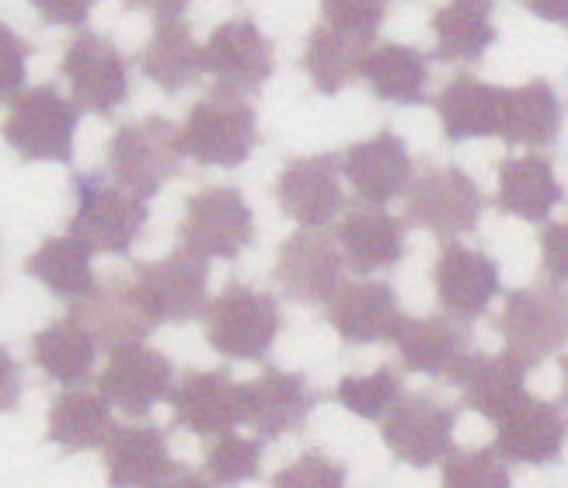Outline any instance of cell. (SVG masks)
Returning a JSON list of instances; mask_svg holds the SVG:
<instances>
[{"label":"cell","instance_id":"obj_24","mask_svg":"<svg viewBox=\"0 0 568 488\" xmlns=\"http://www.w3.org/2000/svg\"><path fill=\"white\" fill-rule=\"evenodd\" d=\"M568 444V419L561 405L527 395L506 419L496 426V450L506 464H527V468H545L561 460Z\"/></svg>","mask_w":568,"mask_h":488},{"label":"cell","instance_id":"obj_7","mask_svg":"<svg viewBox=\"0 0 568 488\" xmlns=\"http://www.w3.org/2000/svg\"><path fill=\"white\" fill-rule=\"evenodd\" d=\"M485 210L481 185L460 164H423L405 195V220L436 234L443 244L475 231Z\"/></svg>","mask_w":568,"mask_h":488},{"label":"cell","instance_id":"obj_13","mask_svg":"<svg viewBox=\"0 0 568 488\" xmlns=\"http://www.w3.org/2000/svg\"><path fill=\"white\" fill-rule=\"evenodd\" d=\"M342 268H345V255L332 234L296 227L280 244L273 279L280 283L286 301L328 307L342 289Z\"/></svg>","mask_w":568,"mask_h":488},{"label":"cell","instance_id":"obj_29","mask_svg":"<svg viewBox=\"0 0 568 488\" xmlns=\"http://www.w3.org/2000/svg\"><path fill=\"white\" fill-rule=\"evenodd\" d=\"M503 94L506 88L488 84L475 73H457L443 91L433 98V109L439 115V130L450 143L499 136L503 126Z\"/></svg>","mask_w":568,"mask_h":488},{"label":"cell","instance_id":"obj_34","mask_svg":"<svg viewBox=\"0 0 568 488\" xmlns=\"http://www.w3.org/2000/svg\"><path fill=\"white\" fill-rule=\"evenodd\" d=\"M24 273L39 279L53 297L67 301L70 307L88 301L98 289V283H102L91 268V248L70 234L45 237L39 248L24 258Z\"/></svg>","mask_w":568,"mask_h":488},{"label":"cell","instance_id":"obj_9","mask_svg":"<svg viewBox=\"0 0 568 488\" xmlns=\"http://www.w3.org/2000/svg\"><path fill=\"white\" fill-rule=\"evenodd\" d=\"M81 109L53 84L24 88L8 102L4 136L24 161H73V133H78Z\"/></svg>","mask_w":568,"mask_h":488},{"label":"cell","instance_id":"obj_42","mask_svg":"<svg viewBox=\"0 0 568 488\" xmlns=\"http://www.w3.org/2000/svg\"><path fill=\"white\" fill-rule=\"evenodd\" d=\"M0 42H4V102L24 91V57H32V42L14 35L11 24H0Z\"/></svg>","mask_w":568,"mask_h":488},{"label":"cell","instance_id":"obj_23","mask_svg":"<svg viewBox=\"0 0 568 488\" xmlns=\"http://www.w3.org/2000/svg\"><path fill=\"white\" fill-rule=\"evenodd\" d=\"M171 411L192 436H227L244 423V384L231 370H192L171 395Z\"/></svg>","mask_w":568,"mask_h":488},{"label":"cell","instance_id":"obj_19","mask_svg":"<svg viewBox=\"0 0 568 488\" xmlns=\"http://www.w3.org/2000/svg\"><path fill=\"white\" fill-rule=\"evenodd\" d=\"M325 322L345 346H374V342H398L408 317L390 283L356 279L338 289L325 311Z\"/></svg>","mask_w":568,"mask_h":488},{"label":"cell","instance_id":"obj_21","mask_svg":"<svg viewBox=\"0 0 568 488\" xmlns=\"http://www.w3.org/2000/svg\"><path fill=\"white\" fill-rule=\"evenodd\" d=\"M109 488H164L185 464L168 454L164 429L151 423L115 426L102 447Z\"/></svg>","mask_w":568,"mask_h":488},{"label":"cell","instance_id":"obj_41","mask_svg":"<svg viewBox=\"0 0 568 488\" xmlns=\"http://www.w3.org/2000/svg\"><path fill=\"white\" fill-rule=\"evenodd\" d=\"M537 244H540V273H545V279L568 283V220H555V224L540 227Z\"/></svg>","mask_w":568,"mask_h":488},{"label":"cell","instance_id":"obj_27","mask_svg":"<svg viewBox=\"0 0 568 488\" xmlns=\"http://www.w3.org/2000/svg\"><path fill=\"white\" fill-rule=\"evenodd\" d=\"M499 189H496V210L527 224H548L555 206L565 203V185L555 175V161L545 154H524V157H503L496 164Z\"/></svg>","mask_w":568,"mask_h":488},{"label":"cell","instance_id":"obj_4","mask_svg":"<svg viewBox=\"0 0 568 488\" xmlns=\"http://www.w3.org/2000/svg\"><path fill=\"white\" fill-rule=\"evenodd\" d=\"M109 179L140 200H151L161 192L164 182H171L182 171L185 146L182 130L164 115H143L119 122L109 146Z\"/></svg>","mask_w":568,"mask_h":488},{"label":"cell","instance_id":"obj_20","mask_svg":"<svg viewBox=\"0 0 568 488\" xmlns=\"http://www.w3.org/2000/svg\"><path fill=\"white\" fill-rule=\"evenodd\" d=\"M342 175L353 182L356 200H363L366 206H387L398 195H408L415 182V164L405 140L390 130H381L369 140L345 146Z\"/></svg>","mask_w":568,"mask_h":488},{"label":"cell","instance_id":"obj_26","mask_svg":"<svg viewBox=\"0 0 568 488\" xmlns=\"http://www.w3.org/2000/svg\"><path fill=\"white\" fill-rule=\"evenodd\" d=\"M70 314L98 338L109 353L122 346H140L154 332L151 317L143 314L133 276H105L88 301L73 304Z\"/></svg>","mask_w":568,"mask_h":488},{"label":"cell","instance_id":"obj_37","mask_svg":"<svg viewBox=\"0 0 568 488\" xmlns=\"http://www.w3.org/2000/svg\"><path fill=\"white\" fill-rule=\"evenodd\" d=\"M402 398H405V384L394 366H377L374 374H345L335 387V401L366 423L377 419L384 423Z\"/></svg>","mask_w":568,"mask_h":488},{"label":"cell","instance_id":"obj_17","mask_svg":"<svg viewBox=\"0 0 568 488\" xmlns=\"http://www.w3.org/2000/svg\"><path fill=\"white\" fill-rule=\"evenodd\" d=\"M203 67L213 73L216 84L248 94L276 73V49L262 35L252 14H234L210 32L203 45Z\"/></svg>","mask_w":568,"mask_h":488},{"label":"cell","instance_id":"obj_12","mask_svg":"<svg viewBox=\"0 0 568 488\" xmlns=\"http://www.w3.org/2000/svg\"><path fill=\"white\" fill-rule=\"evenodd\" d=\"M454 426L457 408L433 398V390H418V395H405L390 408V415L381 423V439L402 464L433 468L457 450Z\"/></svg>","mask_w":568,"mask_h":488},{"label":"cell","instance_id":"obj_31","mask_svg":"<svg viewBox=\"0 0 568 488\" xmlns=\"http://www.w3.org/2000/svg\"><path fill=\"white\" fill-rule=\"evenodd\" d=\"M561 126H565V102L548 78H534L527 84L506 88L503 126H499V136L506 140V146H530V151H540V146L558 143Z\"/></svg>","mask_w":568,"mask_h":488},{"label":"cell","instance_id":"obj_8","mask_svg":"<svg viewBox=\"0 0 568 488\" xmlns=\"http://www.w3.org/2000/svg\"><path fill=\"white\" fill-rule=\"evenodd\" d=\"M175 234L179 248L203 258L234 262L255 244V213L237 185H206L185 200Z\"/></svg>","mask_w":568,"mask_h":488},{"label":"cell","instance_id":"obj_43","mask_svg":"<svg viewBox=\"0 0 568 488\" xmlns=\"http://www.w3.org/2000/svg\"><path fill=\"white\" fill-rule=\"evenodd\" d=\"M36 11L45 24H67V29H84V21L91 14V8L84 0H63V4H53V0H36Z\"/></svg>","mask_w":568,"mask_h":488},{"label":"cell","instance_id":"obj_6","mask_svg":"<svg viewBox=\"0 0 568 488\" xmlns=\"http://www.w3.org/2000/svg\"><path fill=\"white\" fill-rule=\"evenodd\" d=\"M496 332L506 338V353L537 370L568 346V286L540 279L524 289H509L496 317Z\"/></svg>","mask_w":568,"mask_h":488},{"label":"cell","instance_id":"obj_38","mask_svg":"<svg viewBox=\"0 0 568 488\" xmlns=\"http://www.w3.org/2000/svg\"><path fill=\"white\" fill-rule=\"evenodd\" d=\"M265 439L258 436H216L203 454V475L213 488H237L244 481H258L262 475Z\"/></svg>","mask_w":568,"mask_h":488},{"label":"cell","instance_id":"obj_1","mask_svg":"<svg viewBox=\"0 0 568 488\" xmlns=\"http://www.w3.org/2000/svg\"><path fill=\"white\" fill-rule=\"evenodd\" d=\"M384 18L387 4H381V0H325L321 4V21L311 29L301 57L314 91L338 94L345 84L359 78V67Z\"/></svg>","mask_w":568,"mask_h":488},{"label":"cell","instance_id":"obj_44","mask_svg":"<svg viewBox=\"0 0 568 488\" xmlns=\"http://www.w3.org/2000/svg\"><path fill=\"white\" fill-rule=\"evenodd\" d=\"M530 11L540 14V18H548V21H558V24H565V29H568V0H565V4H548V0H534Z\"/></svg>","mask_w":568,"mask_h":488},{"label":"cell","instance_id":"obj_3","mask_svg":"<svg viewBox=\"0 0 568 488\" xmlns=\"http://www.w3.org/2000/svg\"><path fill=\"white\" fill-rule=\"evenodd\" d=\"M258 140L255 105L224 84L210 88L200 102H192L182 122L185 154L203 167H241L255 154Z\"/></svg>","mask_w":568,"mask_h":488},{"label":"cell","instance_id":"obj_28","mask_svg":"<svg viewBox=\"0 0 568 488\" xmlns=\"http://www.w3.org/2000/svg\"><path fill=\"white\" fill-rule=\"evenodd\" d=\"M335 241L356 276L381 273L405 258V220L381 206H356L335 224Z\"/></svg>","mask_w":568,"mask_h":488},{"label":"cell","instance_id":"obj_35","mask_svg":"<svg viewBox=\"0 0 568 488\" xmlns=\"http://www.w3.org/2000/svg\"><path fill=\"white\" fill-rule=\"evenodd\" d=\"M112 429H115V423H112L109 401L98 395V390H84V387L63 390V395L49 405L45 439L67 454L105 447Z\"/></svg>","mask_w":568,"mask_h":488},{"label":"cell","instance_id":"obj_30","mask_svg":"<svg viewBox=\"0 0 568 488\" xmlns=\"http://www.w3.org/2000/svg\"><path fill=\"white\" fill-rule=\"evenodd\" d=\"M394 346H398L405 370L450 380L457 374V366L471 356V332L447 314L408 317Z\"/></svg>","mask_w":568,"mask_h":488},{"label":"cell","instance_id":"obj_25","mask_svg":"<svg viewBox=\"0 0 568 488\" xmlns=\"http://www.w3.org/2000/svg\"><path fill=\"white\" fill-rule=\"evenodd\" d=\"M527 374V366L509 353H471L447 384L460 390L464 408H471L485 415L491 426H499L530 395Z\"/></svg>","mask_w":568,"mask_h":488},{"label":"cell","instance_id":"obj_5","mask_svg":"<svg viewBox=\"0 0 568 488\" xmlns=\"http://www.w3.org/2000/svg\"><path fill=\"white\" fill-rule=\"evenodd\" d=\"M203 325L210 349L224 359H265L283 332V304L276 293L231 279L210 301Z\"/></svg>","mask_w":568,"mask_h":488},{"label":"cell","instance_id":"obj_32","mask_svg":"<svg viewBox=\"0 0 568 488\" xmlns=\"http://www.w3.org/2000/svg\"><path fill=\"white\" fill-rule=\"evenodd\" d=\"M98 359V338L73 314L49 322L32 335V363L45 380H57L67 390H78L91 380Z\"/></svg>","mask_w":568,"mask_h":488},{"label":"cell","instance_id":"obj_40","mask_svg":"<svg viewBox=\"0 0 568 488\" xmlns=\"http://www.w3.org/2000/svg\"><path fill=\"white\" fill-rule=\"evenodd\" d=\"M345 464L321 454V450H304L296 460H290L286 468H280L268 485L273 488H345Z\"/></svg>","mask_w":568,"mask_h":488},{"label":"cell","instance_id":"obj_18","mask_svg":"<svg viewBox=\"0 0 568 488\" xmlns=\"http://www.w3.org/2000/svg\"><path fill=\"white\" fill-rule=\"evenodd\" d=\"M98 395L126 415H146L175 395V363L151 346H122L109 353V366L98 377Z\"/></svg>","mask_w":568,"mask_h":488},{"label":"cell","instance_id":"obj_10","mask_svg":"<svg viewBox=\"0 0 568 488\" xmlns=\"http://www.w3.org/2000/svg\"><path fill=\"white\" fill-rule=\"evenodd\" d=\"M133 286L151 325H185L210 307V258L175 248L158 262H136Z\"/></svg>","mask_w":568,"mask_h":488},{"label":"cell","instance_id":"obj_45","mask_svg":"<svg viewBox=\"0 0 568 488\" xmlns=\"http://www.w3.org/2000/svg\"><path fill=\"white\" fill-rule=\"evenodd\" d=\"M164 488H213L210 485V478L206 475H200V471H192V468H182L175 478H171Z\"/></svg>","mask_w":568,"mask_h":488},{"label":"cell","instance_id":"obj_36","mask_svg":"<svg viewBox=\"0 0 568 488\" xmlns=\"http://www.w3.org/2000/svg\"><path fill=\"white\" fill-rule=\"evenodd\" d=\"M433 32H436L433 57L439 63H478L499 35L488 0H457V4L436 8Z\"/></svg>","mask_w":568,"mask_h":488},{"label":"cell","instance_id":"obj_2","mask_svg":"<svg viewBox=\"0 0 568 488\" xmlns=\"http://www.w3.org/2000/svg\"><path fill=\"white\" fill-rule=\"evenodd\" d=\"M73 189V213L67 220V234L88 244L91 252H105L115 258H126L133 244L140 241L151 210L140 195L119 189L102 171H73L70 175Z\"/></svg>","mask_w":568,"mask_h":488},{"label":"cell","instance_id":"obj_11","mask_svg":"<svg viewBox=\"0 0 568 488\" xmlns=\"http://www.w3.org/2000/svg\"><path fill=\"white\" fill-rule=\"evenodd\" d=\"M60 73L70 81L81 112L112 115L130 98V60L112 39L98 32H78L67 42Z\"/></svg>","mask_w":568,"mask_h":488},{"label":"cell","instance_id":"obj_14","mask_svg":"<svg viewBox=\"0 0 568 488\" xmlns=\"http://www.w3.org/2000/svg\"><path fill=\"white\" fill-rule=\"evenodd\" d=\"M433 286L447 317H454L460 325H471L503 293V273L499 262L488 252L450 241L439 244V255L433 262Z\"/></svg>","mask_w":568,"mask_h":488},{"label":"cell","instance_id":"obj_16","mask_svg":"<svg viewBox=\"0 0 568 488\" xmlns=\"http://www.w3.org/2000/svg\"><path fill=\"white\" fill-rule=\"evenodd\" d=\"M133 8H146L154 14L151 39H146V45L136 57L143 78L154 81L168 94H179L182 88L195 84V78L206 67H203V45L192 35L189 11L182 0H171V4H133Z\"/></svg>","mask_w":568,"mask_h":488},{"label":"cell","instance_id":"obj_15","mask_svg":"<svg viewBox=\"0 0 568 488\" xmlns=\"http://www.w3.org/2000/svg\"><path fill=\"white\" fill-rule=\"evenodd\" d=\"M342 175V154H307V157H286L283 171L276 175L273 195L293 224L304 231L328 227L345 206V195L338 185Z\"/></svg>","mask_w":568,"mask_h":488},{"label":"cell","instance_id":"obj_22","mask_svg":"<svg viewBox=\"0 0 568 488\" xmlns=\"http://www.w3.org/2000/svg\"><path fill=\"white\" fill-rule=\"evenodd\" d=\"M317 398L321 395L304 374L265 366L255 380L244 384V423L258 433V439H280L307 426Z\"/></svg>","mask_w":568,"mask_h":488},{"label":"cell","instance_id":"obj_46","mask_svg":"<svg viewBox=\"0 0 568 488\" xmlns=\"http://www.w3.org/2000/svg\"><path fill=\"white\" fill-rule=\"evenodd\" d=\"M561 405L568 408V356H561Z\"/></svg>","mask_w":568,"mask_h":488},{"label":"cell","instance_id":"obj_39","mask_svg":"<svg viewBox=\"0 0 568 488\" xmlns=\"http://www.w3.org/2000/svg\"><path fill=\"white\" fill-rule=\"evenodd\" d=\"M439 488H513L509 464L491 447H457L443 460Z\"/></svg>","mask_w":568,"mask_h":488},{"label":"cell","instance_id":"obj_33","mask_svg":"<svg viewBox=\"0 0 568 488\" xmlns=\"http://www.w3.org/2000/svg\"><path fill=\"white\" fill-rule=\"evenodd\" d=\"M359 78L374 98L390 105H426L429 102V57L405 42H384L366 53Z\"/></svg>","mask_w":568,"mask_h":488}]
</instances>
